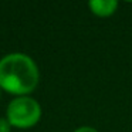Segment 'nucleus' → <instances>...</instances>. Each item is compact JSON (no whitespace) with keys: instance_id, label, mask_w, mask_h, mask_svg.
Returning <instances> with one entry per match:
<instances>
[{"instance_id":"obj_3","label":"nucleus","mask_w":132,"mask_h":132,"mask_svg":"<svg viewBox=\"0 0 132 132\" xmlns=\"http://www.w3.org/2000/svg\"><path fill=\"white\" fill-rule=\"evenodd\" d=\"M88 6L95 16L108 17L115 13L118 7V2H115V0H91Z\"/></svg>"},{"instance_id":"obj_4","label":"nucleus","mask_w":132,"mask_h":132,"mask_svg":"<svg viewBox=\"0 0 132 132\" xmlns=\"http://www.w3.org/2000/svg\"><path fill=\"white\" fill-rule=\"evenodd\" d=\"M10 122L7 121V118H0V132H10Z\"/></svg>"},{"instance_id":"obj_1","label":"nucleus","mask_w":132,"mask_h":132,"mask_svg":"<svg viewBox=\"0 0 132 132\" xmlns=\"http://www.w3.org/2000/svg\"><path fill=\"white\" fill-rule=\"evenodd\" d=\"M40 80L37 64L23 53H12L0 60V88L10 94L26 97Z\"/></svg>"},{"instance_id":"obj_2","label":"nucleus","mask_w":132,"mask_h":132,"mask_svg":"<svg viewBox=\"0 0 132 132\" xmlns=\"http://www.w3.org/2000/svg\"><path fill=\"white\" fill-rule=\"evenodd\" d=\"M7 121L14 128L27 129L34 126L41 118V106L31 97H17L7 106Z\"/></svg>"},{"instance_id":"obj_6","label":"nucleus","mask_w":132,"mask_h":132,"mask_svg":"<svg viewBox=\"0 0 132 132\" xmlns=\"http://www.w3.org/2000/svg\"><path fill=\"white\" fill-rule=\"evenodd\" d=\"M0 89H2V88H0Z\"/></svg>"},{"instance_id":"obj_5","label":"nucleus","mask_w":132,"mask_h":132,"mask_svg":"<svg viewBox=\"0 0 132 132\" xmlns=\"http://www.w3.org/2000/svg\"><path fill=\"white\" fill-rule=\"evenodd\" d=\"M74 132H98V131L94 128H91V126H81V128L75 129Z\"/></svg>"}]
</instances>
